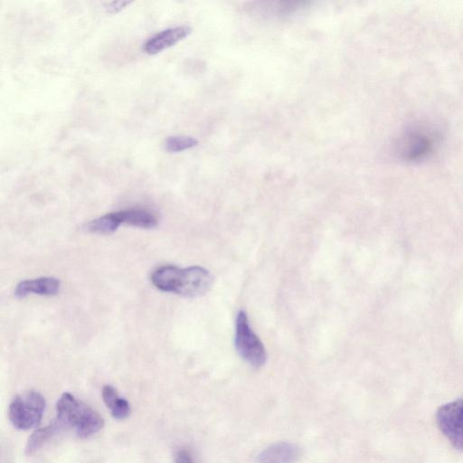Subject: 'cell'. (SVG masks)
Returning <instances> with one entry per match:
<instances>
[{
    "label": "cell",
    "mask_w": 463,
    "mask_h": 463,
    "mask_svg": "<svg viewBox=\"0 0 463 463\" xmlns=\"http://www.w3.org/2000/svg\"><path fill=\"white\" fill-rule=\"evenodd\" d=\"M151 281L156 288L185 297H198L206 293L213 283L210 271L200 266L180 269L163 266L156 269Z\"/></svg>",
    "instance_id": "cell-1"
},
{
    "label": "cell",
    "mask_w": 463,
    "mask_h": 463,
    "mask_svg": "<svg viewBox=\"0 0 463 463\" xmlns=\"http://www.w3.org/2000/svg\"><path fill=\"white\" fill-rule=\"evenodd\" d=\"M58 432L73 430L80 438H88L104 425L102 417L89 405L64 392L56 404V418L52 421Z\"/></svg>",
    "instance_id": "cell-2"
},
{
    "label": "cell",
    "mask_w": 463,
    "mask_h": 463,
    "mask_svg": "<svg viewBox=\"0 0 463 463\" xmlns=\"http://www.w3.org/2000/svg\"><path fill=\"white\" fill-rule=\"evenodd\" d=\"M45 409L43 396L36 391H28L15 396L8 409L11 423L16 429L26 430L39 425Z\"/></svg>",
    "instance_id": "cell-3"
},
{
    "label": "cell",
    "mask_w": 463,
    "mask_h": 463,
    "mask_svg": "<svg viewBox=\"0 0 463 463\" xmlns=\"http://www.w3.org/2000/svg\"><path fill=\"white\" fill-rule=\"evenodd\" d=\"M234 343L240 356L250 365L260 368L265 364V347L252 330L248 316L243 310H240L236 317Z\"/></svg>",
    "instance_id": "cell-4"
},
{
    "label": "cell",
    "mask_w": 463,
    "mask_h": 463,
    "mask_svg": "<svg viewBox=\"0 0 463 463\" xmlns=\"http://www.w3.org/2000/svg\"><path fill=\"white\" fill-rule=\"evenodd\" d=\"M440 432L457 449L463 451V400H456L440 406L436 413Z\"/></svg>",
    "instance_id": "cell-5"
},
{
    "label": "cell",
    "mask_w": 463,
    "mask_h": 463,
    "mask_svg": "<svg viewBox=\"0 0 463 463\" xmlns=\"http://www.w3.org/2000/svg\"><path fill=\"white\" fill-rule=\"evenodd\" d=\"M435 139L421 129H414L408 132L402 137L399 153L407 161H419L427 157L433 150Z\"/></svg>",
    "instance_id": "cell-6"
},
{
    "label": "cell",
    "mask_w": 463,
    "mask_h": 463,
    "mask_svg": "<svg viewBox=\"0 0 463 463\" xmlns=\"http://www.w3.org/2000/svg\"><path fill=\"white\" fill-rule=\"evenodd\" d=\"M191 33L192 28L188 25L165 29L150 37L144 43L143 50L150 55L157 54L185 39Z\"/></svg>",
    "instance_id": "cell-7"
},
{
    "label": "cell",
    "mask_w": 463,
    "mask_h": 463,
    "mask_svg": "<svg viewBox=\"0 0 463 463\" xmlns=\"http://www.w3.org/2000/svg\"><path fill=\"white\" fill-rule=\"evenodd\" d=\"M301 455L300 448L288 441L273 443L257 456L258 463H295Z\"/></svg>",
    "instance_id": "cell-8"
},
{
    "label": "cell",
    "mask_w": 463,
    "mask_h": 463,
    "mask_svg": "<svg viewBox=\"0 0 463 463\" xmlns=\"http://www.w3.org/2000/svg\"><path fill=\"white\" fill-rule=\"evenodd\" d=\"M60 287V280L52 277L23 280L16 285L14 296L16 298H24L28 294L52 296L59 292Z\"/></svg>",
    "instance_id": "cell-9"
},
{
    "label": "cell",
    "mask_w": 463,
    "mask_h": 463,
    "mask_svg": "<svg viewBox=\"0 0 463 463\" xmlns=\"http://www.w3.org/2000/svg\"><path fill=\"white\" fill-rule=\"evenodd\" d=\"M121 223H127L140 228H153L157 224L156 216L148 210L133 208L115 213Z\"/></svg>",
    "instance_id": "cell-10"
},
{
    "label": "cell",
    "mask_w": 463,
    "mask_h": 463,
    "mask_svg": "<svg viewBox=\"0 0 463 463\" xmlns=\"http://www.w3.org/2000/svg\"><path fill=\"white\" fill-rule=\"evenodd\" d=\"M102 399L113 418L124 420L129 416L131 409L128 402L119 396L117 390L111 385H105L103 387Z\"/></svg>",
    "instance_id": "cell-11"
},
{
    "label": "cell",
    "mask_w": 463,
    "mask_h": 463,
    "mask_svg": "<svg viewBox=\"0 0 463 463\" xmlns=\"http://www.w3.org/2000/svg\"><path fill=\"white\" fill-rule=\"evenodd\" d=\"M119 225L115 213H111L90 221L87 229L94 233L108 234L114 232Z\"/></svg>",
    "instance_id": "cell-12"
},
{
    "label": "cell",
    "mask_w": 463,
    "mask_h": 463,
    "mask_svg": "<svg viewBox=\"0 0 463 463\" xmlns=\"http://www.w3.org/2000/svg\"><path fill=\"white\" fill-rule=\"evenodd\" d=\"M57 433L56 428L52 423L44 428L36 430L28 439L25 448L26 453H33Z\"/></svg>",
    "instance_id": "cell-13"
},
{
    "label": "cell",
    "mask_w": 463,
    "mask_h": 463,
    "mask_svg": "<svg viewBox=\"0 0 463 463\" xmlns=\"http://www.w3.org/2000/svg\"><path fill=\"white\" fill-rule=\"evenodd\" d=\"M198 145V140L188 136H171L165 138L164 147L170 153L182 152Z\"/></svg>",
    "instance_id": "cell-14"
},
{
    "label": "cell",
    "mask_w": 463,
    "mask_h": 463,
    "mask_svg": "<svg viewBox=\"0 0 463 463\" xmlns=\"http://www.w3.org/2000/svg\"><path fill=\"white\" fill-rule=\"evenodd\" d=\"M131 4L130 1H111L105 5V9L109 14H118Z\"/></svg>",
    "instance_id": "cell-15"
},
{
    "label": "cell",
    "mask_w": 463,
    "mask_h": 463,
    "mask_svg": "<svg viewBox=\"0 0 463 463\" xmlns=\"http://www.w3.org/2000/svg\"><path fill=\"white\" fill-rule=\"evenodd\" d=\"M175 463H194L191 454L185 450H179L175 458Z\"/></svg>",
    "instance_id": "cell-16"
}]
</instances>
